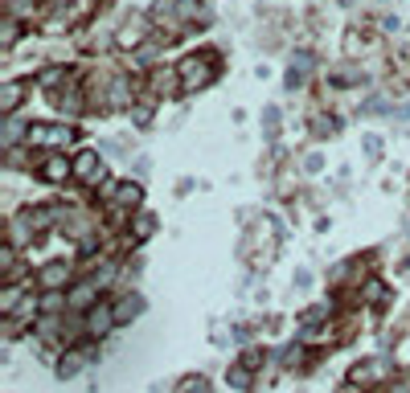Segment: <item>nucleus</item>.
<instances>
[{
    "label": "nucleus",
    "mask_w": 410,
    "mask_h": 393,
    "mask_svg": "<svg viewBox=\"0 0 410 393\" xmlns=\"http://www.w3.org/2000/svg\"><path fill=\"white\" fill-rule=\"evenodd\" d=\"M394 393H406V385H398V389H394Z\"/></svg>",
    "instance_id": "nucleus-15"
},
{
    "label": "nucleus",
    "mask_w": 410,
    "mask_h": 393,
    "mask_svg": "<svg viewBox=\"0 0 410 393\" xmlns=\"http://www.w3.org/2000/svg\"><path fill=\"white\" fill-rule=\"evenodd\" d=\"M230 381H234L238 389H246V385H250V377H246V373H242V369H234V373H230Z\"/></svg>",
    "instance_id": "nucleus-13"
},
{
    "label": "nucleus",
    "mask_w": 410,
    "mask_h": 393,
    "mask_svg": "<svg viewBox=\"0 0 410 393\" xmlns=\"http://www.w3.org/2000/svg\"><path fill=\"white\" fill-rule=\"evenodd\" d=\"M66 275H70L66 266H49L46 275H41V283H46V287H58V283H66Z\"/></svg>",
    "instance_id": "nucleus-10"
},
{
    "label": "nucleus",
    "mask_w": 410,
    "mask_h": 393,
    "mask_svg": "<svg viewBox=\"0 0 410 393\" xmlns=\"http://www.w3.org/2000/svg\"><path fill=\"white\" fill-rule=\"evenodd\" d=\"M136 311H140V299H123L120 307H115V320H132Z\"/></svg>",
    "instance_id": "nucleus-11"
},
{
    "label": "nucleus",
    "mask_w": 410,
    "mask_h": 393,
    "mask_svg": "<svg viewBox=\"0 0 410 393\" xmlns=\"http://www.w3.org/2000/svg\"><path fill=\"white\" fill-rule=\"evenodd\" d=\"M82 361H87V352H70V356H62L58 373H62V377H74V373L82 369Z\"/></svg>",
    "instance_id": "nucleus-6"
},
{
    "label": "nucleus",
    "mask_w": 410,
    "mask_h": 393,
    "mask_svg": "<svg viewBox=\"0 0 410 393\" xmlns=\"http://www.w3.org/2000/svg\"><path fill=\"white\" fill-rule=\"evenodd\" d=\"M177 74H181V86H185V91H197V86H205V82L214 78V70L205 66V58H185Z\"/></svg>",
    "instance_id": "nucleus-1"
},
{
    "label": "nucleus",
    "mask_w": 410,
    "mask_h": 393,
    "mask_svg": "<svg viewBox=\"0 0 410 393\" xmlns=\"http://www.w3.org/2000/svg\"><path fill=\"white\" fill-rule=\"evenodd\" d=\"M17 103H21V82H8V86L0 91V107H4V111H13Z\"/></svg>",
    "instance_id": "nucleus-7"
},
{
    "label": "nucleus",
    "mask_w": 410,
    "mask_h": 393,
    "mask_svg": "<svg viewBox=\"0 0 410 393\" xmlns=\"http://www.w3.org/2000/svg\"><path fill=\"white\" fill-rule=\"evenodd\" d=\"M41 176H46V181H66V176H70V164L53 156V160H49L46 168H41Z\"/></svg>",
    "instance_id": "nucleus-5"
},
{
    "label": "nucleus",
    "mask_w": 410,
    "mask_h": 393,
    "mask_svg": "<svg viewBox=\"0 0 410 393\" xmlns=\"http://www.w3.org/2000/svg\"><path fill=\"white\" fill-rule=\"evenodd\" d=\"M152 82H156V91H165V94H169L172 86H177V74H165V70H160V74H156Z\"/></svg>",
    "instance_id": "nucleus-12"
},
{
    "label": "nucleus",
    "mask_w": 410,
    "mask_h": 393,
    "mask_svg": "<svg viewBox=\"0 0 410 393\" xmlns=\"http://www.w3.org/2000/svg\"><path fill=\"white\" fill-rule=\"evenodd\" d=\"M140 29H144V21H132V25H123V33H120V46H140V37H144Z\"/></svg>",
    "instance_id": "nucleus-8"
},
{
    "label": "nucleus",
    "mask_w": 410,
    "mask_h": 393,
    "mask_svg": "<svg viewBox=\"0 0 410 393\" xmlns=\"http://www.w3.org/2000/svg\"><path fill=\"white\" fill-rule=\"evenodd\" d=\"M115 201H120V205H136V201H140V188L136 185H120L115 188Z\"/></svg>",
    "instance_id": "nucleus-9"
},
{
    "label": "nucleus",
    "mask_w": 410,
    "mask_h": 393,
    "mask_svg": "<svg viewBox=\"0 0 410 393\" xmlns=\"http://www.w3.org/2000/svg\"><path fill=\"white\" fill-rule=\"evenodd\" d=\"M29 143H37V148H62V143H70V131H62V127H29Z\"/></svg>",
    "instance_id": "nucleus-2"
},
{
    "label": "nucleus",
    "mask_w": 410,
    "mask_h": 393,
    "mask_svg": "<svg viewBox=\"0 0 410 393\" xmlns=\"http://www.w3.org/2000/svg\"><path fill=\"white\" fill-rule=\"evenodd\" d=\"M13 41H17V21L4 25V46H13Z\"/></svg>",
    "instance_id": "nucleus-14"
},
{
    "label": "nucleus",
    "mask_w": 410,
    "mask_h": 393,
    "mask_svg": "<svg viewBox=\"0 0 410 393\" xmlns=\"http://www.w3.org/2000/svg\"><path fill=\"white\" fill-rule=\"evenodd\" d=\"M87 324H91V332H95V336H103V332H111V324H115V311L103 303V307H95V311L87 316Z\"/></svg>",
    "instance_id": "nucleus-4"
},
{
    "label": "nucleus",
    "mask_w": 410,
    "mask_h": 393,
    "mask_svg": "<svg viewBox=\"0 0 410 393\" xmlns=\"http://www.w3.org/2000/svg\"><path fill=\"white\" fill-rule=\"evenodd\" d=\"M74 172H78L82 181H91V185H95L98 176H103V164H98V156H95V152H82V156L74 160Z\"/></svg>",
    "instance_id": "nucleus-3"
}]
</instances>
